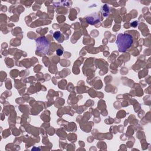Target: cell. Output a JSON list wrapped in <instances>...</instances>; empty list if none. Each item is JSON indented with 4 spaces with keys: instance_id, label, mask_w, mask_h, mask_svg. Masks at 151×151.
Masks as SVG:
<instances>
[{
    "instance_id": "cell-3",
    "label": "cell",
    "mask_w": 151,
    "mask_h": 151,
    "mask_svg": "<svg viewBox=\"0 0 151 151\" xmlns=\"http://www.w3.org/2000/svg\"><path fill=\"white\" fill-rule=\"evenodd\" d=\"M86 21H87V22L89 24L93 25V24H95L99 22L100 17L97 15H93L90 16H89L86 17Z\"/></svg>"
},
{
    "instance_id": "cell-1",
    "label": "cell",
    "mask_w": 151,
    "mask_h": 151,
    "mask_svg": "<svg viewBox=\"0 0 151 151\" xmlns=\"http://www.w3.org/2000/svg\"><path fill=\"white\" fill-rule=\"evenodd\" d=\"M132 36L127 34H120L117 36L116 44L120 52L126 51L133 43Z\"/></svg>"
},
{
    "instance_id": "cell-4",
    "label": "cell",
    "mask_w": 151,
    "mask_h": 151,
    "mask_svg": "<svg viewBox=\"0 0 151 151\" xmlns=\"http://www.w3.org/2000/svg\"><path fill=\"white\" fill-rule=\"evenodd\" d=\"M60 36H61V34L59 31L55 32V33H54V34H53L54 37H55L56 39H58L60 37Z\"/></svg>"
},
{
    "instance_id": "cell-2",
    "label": "cell",
    "mask_w": 151,
    "mask_h": 151,
    "mask_svg": "<svg viewBox=\"0 0 151 151\" xmlns=\"http://www.w3.org/2000/svg\"><path fill=\"white\" fill-rule=\"evenodd\" d=\"M37 43V50L44 54H46L49 50V42L45 37H40L36 40Z\"/></svg>"
},
{
    "instance_id": "cell-5",
    "label": "cell",
    "mask_w": 151,
    "mask_h": 151,
    "mask_svg": "<svg viewBox=\"0 0 151 151\" xmlns=\"http://www.w3.org/2000/svg\"><path fill=\"white\" fill-rule=\"evenodd\" d=\"M56 53L58 56H61L63 53V51L61 49H57L56 50Z\"/></svg>"
}]
</instances>
